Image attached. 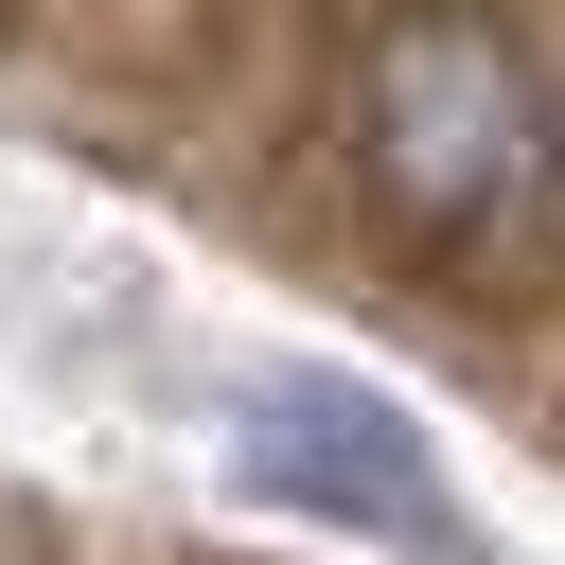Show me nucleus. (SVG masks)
Instances as JSON below:
<instances>
[{
  "instance_id": "obj_2",
  "label": "nucleus",
  "mask_w": 565,
  "mask_h": 565,
  "mask_svg": "<svg viewBox=\"0 0 565 565\" xmlns=\"http://www.w3.org/2000/svg\"><path fill=\"white\" fill-rule=\"evenodd\" d=\"M230 494L247 512H300V530H371V547H424V565H494V530L459 512V477H441V441L388 406V388H353V371H265L247 406H230Z\"/></svg>"
},
{
  "instance_id": "obj_1",
  "label": "nucleus",
  "mask_w": 565,
  "mask_h": 565,
  "mask_svg": "<svg viewBox=\"0 0 565 565\" xmlns=\"http://www.w3.org/2000/svg\"><path fill=\"white\" fill-rule=\"evenodd\" d=\"M353 141H371V194L424 247H512V212H530V53L459 0L388 18L371 71H353Z\"/></svg>"
}]
</instances>
